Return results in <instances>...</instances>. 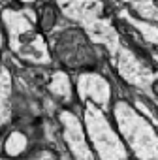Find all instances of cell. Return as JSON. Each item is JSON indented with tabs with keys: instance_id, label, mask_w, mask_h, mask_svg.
Masks as SVG:
<instances>
[{
	"instance_id": "obj_2",
	"label": "cell",
	"mask_w": 158,
	"mask_h": 160,
	"mask_svg": "<svg viewBox=\"0 0 158 160\" xmlns=\"http://www.w3.org/2000/svg\"><path fill=\"white\" fill-rule=\"evenodd\" d=\"M55 10L51 8V6H47L45 8V12H43V15H42V28L43 30H49L53 25H55Z\"/></svg>"
},
{
	"instance_id": "obj_1",
	"label": "cell",
	"mask_w": 158,
	"mask_h": 160,
	"mask_svg": "<svg viewBox=\"0 0 158 160\" xmlns=\"http://www.w3.org/2000/svg\"><path fill=\"white\" fill-rule=\"evenodd\" d=\"M57 55L62 60V64L72 68H85L92 66V51L87 43V40L77 34L75 30L64 32L57 42Z\"/></svg>"
}]
</instances>
